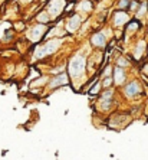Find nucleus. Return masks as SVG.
I'll use <instances>...</instances> for the list:
<instances>
[{"mask_svg": "<svg viewBox=\"0 0 148 160\" xmlns=\"http://www.w3.org/2000/svg\"><path fill=\"white\" fill-rule=\"evenodd\" d=\"M142 72H144L145 75H148V62L142 65Z\"/></svg>", "mask_w": 148, "mask_h": 160, "instance_id": "nucleus-21", "label": "nucleus"}, {"mask_svg": "<svg viewBox=\"0 0 148 160\" xmlns=\"http://www.w3.org/2000/svg\"><path fill=\"white\" fill-rule=\"evenodd\" d=\"M117 67L122 68V69H127V68L131 67V61L125 56H119L118 59H117Z\"/></svg>", "mask_w": 148, "mask_h": 160, "instance_id": "nucleus-17", "label": "nucleus"}, {"mask_svg": "<svg viewBox=\"0 0 148 160\" xmlns=\"http://www.w3.org/2000/svg\"><path fill=\"white\" fill-rule=\"evenodd\" d=\"M49 25H42V23H37V25H33V26L29 29V41L32 42H39L42 41L43 35L48 33Z\"/></svg>", "mask_w": 148, "mask_h": 160, "instance_id": "nucleus-6", "label": "nucleus"}, {"mask_svg": "<svg viewBox=\"0 0 148 160\" xmlns=\"http://www.w3.org/2000/svg\"><path fill=\"white\" fill-rule=\"evenodd\" d=\"M130 3H131V0H118V10H127L128 12Z\"/></svg>", "mask_w": 148, "mask_h": 160, "instance_id": "nucleus-20", "label": "nucleus"}, {"mask_svg": "<svg viewBox=\"0 0 148 160\" xmlns=\"http://www.w3.org/2000/svg\"><path fill=\"white\" fill-rule=\"evenodd\" d=\"M91 43L95 48H104L105 43H107V36H105L104 32H98V33L92 35L91 38Z\"/></svg>", "mask_w": 148, "mask_h": 160, "instance_id": "nucleus-13", "label": "nucleus"}, {"mask_svg": "<svg viewBox=\"0 0 148 160\" xmlns=\"http://www.w3.org/2000/svg\"><path fill=\"white\" fill-rule=\"evenodd\" d=\"M69 75L68 72H60V74H56L55 77H52L50 79H48V88L52 91V89H56L59 87L68 85L69 84Z\"/></svg>", "mask_w": 148, "mask_h": 160, "instance_id": "nucleus-7", "label": "nucleus"}, {"mask_svg": "<svg viewBox=\"0 0 148 160\" xmlns=\"http://www.w3.org/2000/svg\"><path fill=\"white\" fill-rule=\"evenodd\" d=\"M131 20V15L127 10H117L112 13V26L114 28H124Z\"/></svg>", "mask_w": 148, "mask_h": 160, "instance_id": "nucleus-8", "label": "nucleus"}, {"mask_svg": "<svg viewBox=\"0 0 148 160\" xmlns=\"http://www.w3.org/2000/svg\"><path fill=\"white\" fill-rule=\"evenodd\" d=\"M75 8H76L78 12H81V13H88V12H92L93 4L91 0H79Z\"/></svg>", "mask_w": 148, "mask_h": 160, "instance_id": "nucleus-14", "label": "nucleus"}, {"mask_svg": "<svg viewBox=\"0 0 148 160\" xmlns=\"http://www.w3.org/2000/svg\"><path fill=\"white\" fill-rule=\"evenodd\" d=\"M148 13V2H140V6L135 10V19H142Z\"/></svg>", "mask_w": 148, "mask_h": 160, "instance_id": "nucleus-15", "label": "nucleus"}, {"mask_svg": "<svg viewBox=\"0 0 148 160\" xmlns=\"http://www.w3.org/2000/svg\"><path fill=\"white\" fill-rule=\"evenodd\" d=\"M141 92H142V85L138 79H132V81L124 84V95L128 100H134V98L140 97Z\"/></svg>", "mask_w": 148, "mask_h": 160, "instance_id": "nucleus-3", "label": "nucleus"}, {"mask_svg": "<svg viewBox=\"0 0 148 160\" xmlns=\"http://www.w3.org/2000/svg\"><path fill=\"white\" fill-rule=\"evenodd\" d=\"M147 25H148V20H147Z\"/></svg>", "mask_w": 148, "mask_h": 160, "instance_id": "nucleus-23", "label": "nucleus"}, {"mask_svg": "<svg viewBox=\"0 0 148 160\" xmlns=\"http://www.w3.org/2000/svg\"><path fill=\"white\" fill-rule=\"evenodd\" d=\"M112 82L117 87H122L127 82V72L119 67H115L112 69Z\"/></svg>", "mask_w": 148, "mask_h": 160, "instance_id": "nucleus-10", "label": "nucleus"}, {"mask_svg": "<svg viewBox=\"0 0 148 160\" xmlns=\"http://www.w3.org/2000/svg\"><path fill=\"white\" fill-rule=\"evenodd\" d=\"M147 52H148V51H147Z\"/></svg>", "mask_w": 148, "mask_h": 160, "instance_id": "nucleus-24", "label": "nucleus"}, {"mask_svg": "<svg viewBox=\"0 0 148 160\" xmlns=\"http://www.w3.org/2000/svg\"><path fill=\"white\" fill-rule=\"evenodd\" d=\"M36 20H37V23H42V25H49L52 19H50V16L48 15V12L42 10L36 15Z\"/></svg>", "mask_w": 148, "mask_h": 160, "instance_id": "nucleus-16", "label": "nucleus"}, {"mask_svg": "<svg viewBox=\"0 0 148 160\" xmlns=\"http://www.w3.org/2000/svg\"><path fill=\"white\" fill-rule=\"evenodd\" d=\"M85 67H86L85 56L75 55L69 62V72H68V75H70V78L72 79L82 78L84 74H85Z\"/></svg>", "mask_w": 148, "mask_h": 160, "instance_id": "nucleus-2", "label": "nucleus"}, {"mask_svg": "<svg viewBox=\"0 0 148 160\" xmlns=\"http://www.w3.org/2000/svg\"><path fill=\"white\" fill-rule=\"evenodd\" d=\"M65 6H66V0H49L46 12L50 19H58L63 13Z\"/></svg>", "mask_w": 148, "mask_h": 160, "instance_id": "nucleus-4", "label": "nucleus"}, {"mask_svg": "<svg viewBox=\"0 0 148 160\" xmlns=\"http://www.w3.org/2000/svg\"><path fill=\"white\" fill-rule=\"evenodd\" d=\"M145 52H147V42H145L144 39H141V41H138L137 43H135V46H134V58L137 61H140L141 58L145 55Z\"/></svg>", "mask_w": 148, "mask_h": 160, "instance_id": "nucleus-12", "label": "nucleus"}, {"mask_svg": "<svg viewBox=\"0 0 148 160\" xmlns=\"http://www.w3.org/2000/svg\"><path fill=\"white\" fill-rule=\"evenodd\" d=\"M60 45H62V39L60 38H53L50 41H46L45 43L37 45L36 51H35V58L36 59H42L46 55H50V53L55 52L56 49H59Z\"/></svg>", "mask_w": 148, "mask_h": 160, "instance_id": "nucleus-1", "label": "nucleus"}, {"mask_svg": "<svg viewBox=\"0 0 148 160\" xmlns=\"http://www.w3.org/2000/svg\"><path fill=\"white\" fill-rule=\"evenodd\" d=\"M141 26H142V23H141L140 19H135V18L131 19L130 22L125 25V35H127V36H130L131 33L135 35L138 30L141 29Z\"/></svg>", "mask_w": 148, "mask_h": 160, "instance_id": "nucleus-11", "label": "nucleus"}, {"mask_svg": "<svg viewBox=\"0 0 148 160\" xmlns=\"http://www.w3.org/2000/svg\"><path fill=\"white\" fill-rule=\"evenodd\" d=\"M137 2H144V0H137Z\"/></svg>", "mask_w": 148, "mask_h": 160, "instance_id": "nucleus-22", "label": "nucleus"}, {"mask_svg": "<svg viewBox=\"0 0 148 160\" xmlns=\"http://www.w3.org/2000/svg\"><path fill=\"white\" fill-rule=\"evenodd\" d=\"M81 22H82L81 15H79V13H72V15L69 16V19H68L66 30L69 33H75V32L81 28V25H82Z\"/></svg>", "mask_w": 148, "mask_h": 160, "instance_id": "nucleus-9", "label": "nucleus"}, {"mask_svg": "<svg viewBox=\"0 0 148 160\" xmlns=\"http://www.w3.org/2000/svg\"><path fill=\"white\" fill-rule=\"evenodd\" d=\"M98 104H99L101 111H104V112L109 111V110L114 107V89H112V88H107V89H105L104 92L101 94Z\"/></svg>", "mask_w": 148, "mask_h": 160, "instance_id": "nucleus-5", "label": "nucleus"}, {"mask_svg": "<svg viewBox=\"0 0 148 160\" xmlns=\"http://www.w3.org/2000/svg\"><path fill=\"white\" fill-rule=\"evenodd\" d=\"M101 85H102V88L107 89V88H111L112 85H114V82H112V77H105V78L101 79Z\"/></svg>", "mask_w": 148, "mask_h": 160, "instance_id": "nucleus-18", "label": "nucleus"}, {"mask_svg": "<svg viewBox=\"0 0 148 160\" xmlns=\"http://www.w3.org/2000/svg\"><path fill=\"white\" fill-rule=\"evenodd\" d=\"M101 89H102L101 81H95V82H93L92 88H89V94H91V95H96V94H98V91H101Z\"/></svg>", "mask_w": 148, "mask_h": 160, "instance_id": "nucleus-19", "label": "nucleus"}]
</instances>
